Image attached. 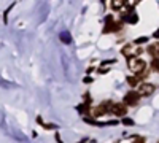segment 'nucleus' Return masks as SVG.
Listing matches in <instances>:
<instances>
[{"instance_id": "f257e3e1", "label": "nucleus", "mask_w": 159, "mask_h": 143, "mask_svg": "<svg viewBox=\"0 0 159 143\" xmlns=\"http://www.w3.org/2000/svg\"><path fill=\"white\" fill-rule=\"evenodd\" d=\"M127 67L134 73H140L147 69V62L140 57H130V59H127Z\"/></svg>"}, {"instance_id": "f03ea898", "label": "nucleus", "mask_w": 159, "mask_h": 143, "mask_svg": "<svg viewBox=\"0 0 159 143\" xmlns=\"http://www.w3.org/2000/svg\"><path fill=\"white\" fill-rule=\"evenodd\" d=\"M140 94L137 92V91H129V92L124 96V99H123V102L126 103V105H129V107H135L137 103H139V100H140Z\"/></svg>"}, {"instance_id": "7ed1b4c3", "label": "nucleus", "mask_w": 159, "mask_h": 143, "mask_svg": "<svg viewBox=\"0 0 159 143\" xmlns=\"http://www.w3.org/2000/svg\"><path fill=\"white\" fill-rule=\"evenodd\" d=\"M156 91V86L151 84V83H142L137 89V92L142 96V97H147V96H151L153 92Z\"/></svg>"}, {"instance_id": "20e7f679", "label": "nucleus", "mask_w": 159, "mask_h": 143, "mask_svg": "<svg viewBox=\"0 0 159 143\" xmlns=\"http://www.w3.org/2000/svg\"><path fill=\"white\" fill-rule=\"evenodd\" d=\"M123 27V22L119 21V22H113V19H111V16H108L107 18V24H105V27H103V32L107 34V32H116V30H119Z\"/></svg>"}, {"instance_id": "39448f33", "label": "nucleus", "mask_w": 159, "mask_h": 143, "mask_svg": "<svg viewBox=\"0 0 159 143\" xmlns=\"http://www.w3.org/2000/svg\"><path fill=\"white\" fill-rule=\"evenodd\" d=\"M111 113L115 116H118V118H124L126 113H127V105L123 102V103H115L113 108H111Z\"/></svg>"}, {"instance_id": "423d86ee", "label": "nucleus", "mask_w": 159, "mask_h": 143, "mask_svg": "<svg viewBox=\"0 0 159 143\" xmlns=\"http://www.w3.org/2000/svg\"><path fill=\"white\" fill-rule=\"evenodd\" d=\"M121 21L129 22V24H135V22L139 21V16L135 15L134 11H124V13H123V16H121Z\"/></svg>"}, {"instance_id": "0eeeda50", "label": "nucleus", "mask_w": 159, "mask_h": 143, "mask_svg": "<svg viewBox=\"0 0 159 143\" xmlns=\"http://www.w3.org/2000/svg\"><path fill=\"white\" fill-rule=\"evenodd\" d=\"M108 111H110V110H108V108H107V107H105L103 103H102V105H99V107H96V108H92V110H91V114L94 116V118H99V116L107 114Z\"/></svg>"}, {"instance_id": "6e6552de", "label": "nucleus", "mask_w": 159, "mask_h": 143, "mask_svg": "<svg viewBox=\"0 0 159 143\" xmlns=\"http://www.w3.org/2000/svg\"><path fill=\"white\" fill-rule=\"evenodd\" d=\"M121 53L124 57L130 59V57H135V51H134V45H126L123 49H121Z\"/></svg>"}, {"instance_id": "1a4fd4ad", "label": "nucleus", "mask_w": 159, "mask_h": 143, "mask_svg": "<svg viewBox=\"0 0 159 143\" xmlns=\"http://www.w3.org/2000/svg\"><path fill=\"white\" fill-rule=\"evenodd\" d=\"M148 54H151L153 59L154 57H159V42H156V43H153V45L148 46Z\"/></svg>"}, {"instance_id": "9d476101", "label": "nucleus", "mask_w": 159, "mask_h": 143, "mask_svg": "<svg viewBox=\"0 0 159 143\" xmlns=\"http://www.w3.org/2000/svg\"><path fill=\"white\" fill-rule=\"evenodd\" d=\"M126 5V0H111V8L113 10H121Z\"/></svg>"}, {"instance_id": "9b49d317", "label": "nucleus", "mask_w": 159, "mask_h": 143, "mask_svg": "<svg viewBox=\"0 0 159 143\" xmlns=\"http://www.w3.org/2000/svg\"><path fill=\"white\" fill-rule=\"evenodd\" d=\"M127 83H129V84H130L132 87H135V86H137V84L140 83V80H139L137 76H129V78H127Z\"/></svg>"}, {"instance_id": "f8f14e48", "label": "nucleus", "mask_w": 159, "mask_h": 143, "mask_svg": "<svg viewBox=\"0 0 159 143\" xmlns=\"http://www.w3.org/2000/svg\"><path fill=\"white\" fill-rule=\"evenodd\" d=\"M151 69H153L154 72H159V57H154V59L151 60Z\"/></svg>"}, {"instance_id": "ddd939ff", "label": "nucleus", "mask_w": 159, "mask_h": 143, "mask_svg": "<svg viewBox=\"0 0 159 143\" xmlns=\"http://www.w3.org/2000/svg\"><path fill=\"white\" fill-rule=\"evenodd\" d=\"M135 76L139 78V80H140V81H142V80H145V78H148V69H145L143 72H140V73H137Z\"/></svg>"}, {"instance_id": "4468645a", "label": "nucleus", "mask_w": 159, "mask_h": 143, "mask_svg": "<svg viewBox=\"0 0 159 143\" xmlns=\"http://www.w3.org/2000/svg\"><path fill=\"white\" fill-rule=\"evenodd\" d=\"M137 3H140V0H126V7H129V8L135 7Z\"/></svg>"}, {"instance_id": "2eb2a0df", "label": "nucleus", "mask_w": 159, "mask_h": 143, "mask_svg": "<svg viewBox=\"0 0 159 143\" xmlns=\"http://www.w3.org/2000/svg\"><path fill=\"white\" fill-rule=\"evenodd\" d=\"M134 140H132V143H145V138L140 137V135H135V137H132Z\"/></svg>"}, {"instance_id": "dca6fc26", "label": "nucleus", "mask_w": 159, "mask_h": 143, "mask_svg": "<svg viewBox=\"0 0 159 143\" xmlns=\"http://www.w3.org/2000/svg\"><path fill=\"white\" fill-rule=\"evenodd\" d=\"M123 124H126V126H132V124H134V121L129 119V118H123Z\"/></svg>"}, {"instance_id": "f3484780", "label": "nucleus", "mask_w": 159, "mask_h": 143, "mask_svg": "<svg viewBox=\"0 0 159 143\" xmlns=\"http://www.w3.org/2000/svg\"><path fill=\"white\" fill-rule=\"evenodd\" d=\"M147 40H148V37H142V38H137L135 43H137V45H140V43H145Z\"/></svg>"}, {"instance_id": "a211bd4d", "label": "nucleus", "mask_w": 159, "mask_h": 143, "mask_svg": "<svg viewBox=\"0 0 159 143\" xmlns=\"http://www.w3.org/2000/svg\"><path fill=\"white\" fill-rule=\"evenodd\" d=\"M61 40L64 42V43H70V40L67 38V34H62V37H61Z\"/></svg>"}, {"instance_id": "6ab92c4d", "label": "nucleus", "mask_w": 159, "mask_h": 143, "mask_svg": "<svg viewBox=\"0 0 159 143\" xmlns=\"http://www.w3.org/2000/svg\"><path fill=\"white\" fill-rule=\"evenodd\" d=\"M154 37H156V38H159V30H156V32H154Z\"/></svg>"}, {"instance_id": "aec40b11", "label": "nucleus", "mask_w": 159, "mask_h": 143, "mask_svg": "<svg viewBox=\"0 0 159 143\" xmlns=\"http://www.w3.org/2000/svg\"><path fill=\"white\" fill-rule=\"evenodd\" d=\"M80 143H86V141H80Z\"/></svg>"}, {"instance_id": "412c9836", "label": "nucleus", "mask_w": 159, "mask_h": 143, "mask_svg": "<svg viewBox=\"0 0 159 143\" xmlns=\"http://www.w3.org/2000/svg\"><path fill=\"white\" fill-rule=\"evenodd\" d=\"M157 143H159V141H157Z\"/></svg>"}]
</instances>
